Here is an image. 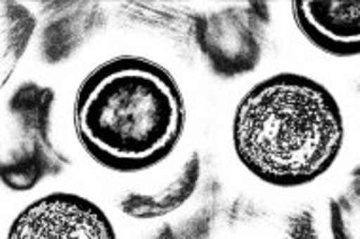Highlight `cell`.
I'll list each match as a JSON object with an SVG mask.
<instances>
[{"label": "cell", "instance_id": "cell-1", "mask_svg": "<svg viewBox=\"0 0 360 239\" xmlns=\"http://www.w3.org/2000/svg\"><path fill=\"white\" fill-rule=\"evenodd\" d=\"M186 105L173 75L144 57H114L76 91L75 129L82 148L106 169L139 173L174 150Z\"/></svg>", "mask_w": 360, "mask_h": 239}, {"label": "cell", "instance_id": "cell-2", "mask_svg": "<svg viewBox=\"0 0 360 239\" xmlns=\"http://www.w3.org/2000/svg\"><path fill=\"white\" fill-rule=\"evenodd\" d=\"M233 148L262 183L298 188L335 164L345 141L342 108L323 84L281 72L243 97L233 116Z\"/></svg>", "mask_w": 360, "mask_h": 239}, {"label": "cell", "instance_id": "cell-3", "mask_svg": "<svg viewBox=\"0 0 360 239\" xmlns=\"http://www.w3.org/2000/svg\"><path fill=\"white\" fill-rule=\"evenodd\" d=\"M53 89L21 84L6 101L2 116V183L27 192L67 167V157L51 143Z\"/></svg>", "mask_w": 360, "mask_h": 239}, {"label": "cell", "instance_id": "cell-4", "mask_svg": "<svg viewBox=\"0 0 360 239\" xmlns=\"http://www.w3.org/2000/svg\"><path fill=\"white\" fill-rule=\"evenodd\" d=\"M266 6H231L195 19V40L214 75H247L262 59Z\"/></svg>", "mask_w": 360, "mask_h": 239}, {"label": "cell", "instance_id": "cell-5", "mask_svg": "<svg viewBox=\"0 0 360 239\" xmlns=\"http://www.w3.org/2000/svg\"><path fill=\"white\" fill-rule=\"evenodd\" d=\"M6 239H118L110 219L87 198L48 194L15 217Z\"/></svg>", "mask_w": 360, "mask_h": 239}, {"label": "cell", "instance_id": "cell-6", "mask_svg": "<svg viewBox=\"0 0 360 239\" xmlns=\"http://www.w3.org/2000/svg\"><path fill=\"white\" fill-rule=\"evenodd\" d=\"M292 18L311 44L334 57L360 56V2H292Z\"/></svg>", "mask_w": 360, "mask_h": 239}, {"label": "cell", "instance_id": "cell-7", "mask_svg": "<svg viewBox=\"0 0 360 239\" xmlns=\"http://www.w3.org/2000/svg\"><path fill=\"white\" fill-rule=\"evenodd\" d=\"M199 176H201V160L199 154H192L186 164L182 165L179 175L165 186V190L154 194L125 195L120 203L122 211L131 219H139V221H148L173 213L180 205H184L190 200V195L195 192Z\"/></svg>", "mask_w": 360, "mask_h": 239}, {"label": "cell", "instance_id": "cell-8", "mask_svg": "<svg viewBox=\"0 0 360 239\" xmlns=\"http://www.w3.org/2000/svg\"><path fill=\"white\" fill-rule=\"evenodd\" d=\"M34 15L23 4L2 0L0 2V27H2V84L18 67L34 32Z\"/></svg>", "mask_w": 360, "mask_h": 239}, {"label": "cell", "instance_id": "cell-9", "mask_svg": "<svg viewBox=\"0 0 360 239\" xmlns=\"http://www.w3.org/2000/svg\"><path fill=\"white\" fill-rule=\"evenodd\" d=\"M330 230L334 239H360V165L330 202Z\"/></svg>", "mask_w": 360, "mask_h": 239}, {"label": "cell", "instance_id": "cell-10", "mask_svg": "<svg viewBox=\"0 0 360 239\" xmlns=\"http://www.w3.org/2000/svg\"><path fill=\"white\" fill-rule=\"evenodd\" d=\"M286 232H288L290 239H319L311 211H300V213L292 214L288 219Z\"/></svg>", "mask_w": 360, "mask_h": 239}]
</instances>
